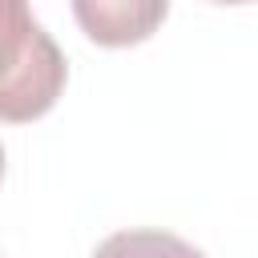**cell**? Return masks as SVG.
<instances>
[{"instance_id":"cell-2","label":"cell","mask_w":258,"mask_h":258,"mask_svg":"<svg viewBox=\"0 0 258 258\" xmlns=\"http://www.w3.org/2000/svg\"><path fill=\"white\" fill-rule=\"evenodd\" d=\"M169 12V0H73V16L93 44L129 48L149 40Z\"/></svg>"},{"instance_id":"cell-1","label":"cell","mask_w":258,"mask_h":258,"mask_svg":"<svg viewBox=\"0 0 258 258\" xmlns=\"http://www.w3.org/2000/svg\"><path fill=\"white\" fill-rule=\"evenodd\" d=\"M64 89V56L52 36L36 24L24 0H4V85L0 117L32 121L44 117Z\"/></svg>"},{"instance_id":"cell-4","label":"cell","mask_w":258,"mask_h":258,"mask_svg":"<svg viewBox=\"0 0 258 258\" xmlns=\"http://www.w3.org/2000/svg\"><path fill=\"white\" fill-rule=\"evenodd\" d=\"M214 4H254V0H214Z\"/></svg>"},{"instance_id":"cell-3","label":"cell","mask_w":258,"mask_h":258,"mask_svg":"<svg viewBox=\"0 0 258 258\" xmlns=\"http://www.w3.org/2000/svg\"><path fill=\"white\" fill-rule=\"evenodd\" d=\"M93 258H206V254L169 230H117L93 250Z\"/></svg>"}]
</instances>
